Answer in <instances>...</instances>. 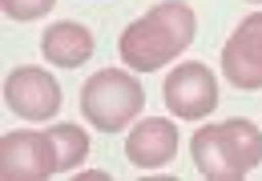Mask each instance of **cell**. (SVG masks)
<instances>
[{"label":"cell","instance_id":"cell-6","mask_svg":"<svg viewBox=\"0 0 262 181\" xmlns=\"http://www.w3.org/2000/svg\"><path fill=\"white\" fill-rule=\"evenodd\" d=\"M4 101L16 117L25 121H49L61 109V85L45 69H16L4 81Z\"/></svg>","mask_w":262,"mask_h":181},{"label":"cell","instance_id":"cell-5","mask_svg":"<svg viewBox=\"0 0 262 181\" xmlns=\"http://www.w3.org/2000/svg\"><path fill=\"white\" fill-rule=\"evenodd\" d=\"M162 97L165 105H169V113L182 121H202L214 113V105H218V81H214V73L206 69V64H178L169 77H165L162 85Z\"/></svg>","mask_w":262,"mask_h":181},{"label":"cell","instance_id":"cell-1","mask_svg":"<svg viewBox=\"0 0 262 181\" xmlns=\"http://www.w3.org/2000/svg\"><path fill=\"white\" fill-rule=\"evenodd\" d=\"M198 32V16L190 4L182 0H165V4H154L145 16H137L129 29L121 32V60L137 69V73H154L169 64L173 57H182L190 44H194Z\"/></svg>","mask_w":262,"mask_h":181},{"label":"cell","instance_id":"cell-3","mask_svg":"<svg viewBox=\"0 0 262 181\" xmlns=\"http://www.w3.org/2000/svg\"><path fill=\"white\" fill-rule=\"evenodd\" d=\"M141 105H145V89L125 69H101L97 77H89L85 89H81V109H85L89 125L101 129V133L125 129L141 113Z\"/></svg>","mask_w":262,"mask_h":181},{"label":"cell","instance_id":"cell-11","mask_svg":"<svg viewBox=\"0 0 262 181\" xmlns=\"http://www.w3.org/2000/svg\"><path fill=\"white\" fill-rule=\"evenodd\" d=\"M4 4V16H12V20H36V16H45L57 0H0Z\"/></svg>","mask_w":262,"mask_h":181},{"label":"cell","instance_id":"cell-8","mask_svg":"<svg viewBox=\"0 0 262 181\" xmlns=\"http://www.w3.org/2000/svg\"><path fill=\"white\" fill-rule=\"evenodd\" d=\"M173 153H178V129L165 117H149L133 125L129 141H125V157L141 169H162L165 161H173Z\"/></svg>","mask_w":262,"mask_h":181},{"label":"cell","instance_id":"cell-4","mask_svg":"<svg viewBox=\"0 0 262 181\" xmlns=\"http://www.w3.org/2000/svg\"><path fill=\"white\" fill-rule=\"evenodd\" d=\"M0 173L8 181H45L61 173V157H57V141L53 133H8L0 141Z\"/></svg>","mask_w":262,"mask_h":181},{"label":"cell","instance_id":"cell-2","mask_svg":"<svg viewBox=\"0 0 262 181\" xmlns=\"http://www.w3.org/2000/svg\"><path fill=\"white\" fill-rule=\"evenodd\" d=\"M198 173L210 181H242L262 161V133L250 121L234 117L222 125H206L194 133L190 145Z\"/></svg>","mask_w":262,"mask_h":181},{"label":"cell","instance_id":"cell-7","mask_svg":"<svg viewBox=\"0 0 262 181\" xmlns=\"http://www.w3.org/2000/svg\"><path fill=\"white\" fill-rule=\"evenodd\" d=\"M222 73L234 89H262V12H250L222 49Z\"/></svg>","mask_w":262,"mask_h":181},{"label":"cell","instance_id":"cell-10","mask_svg":"<svg viewBox=\"0 0 262 181\" xmlns=\"http://www.w3.org/2000/svg\"><path fill=\"white\" fill-rule=\"evenodd\" d=\"M49 133H53V141H57L61 169H73V165H81V161L89 157V137H85V129H77V125H53Z\"/></svg>","mask_w":262,"mask_h":181},{"label":"cell","instance_id":"cell-9","mask_svg":"<svg viewBox=\"0 0 262 181\" xmlns=\"http://www.w3.org/2000/svg\"><path fill=\"white\" fill-rule=\"evenodd\" d=\"M40 53L49 64H61V69H77L93 57V32L77 20H61L40 36Z\"/></svg>","mask_w":262,"mask_h":181}]
</instances>
